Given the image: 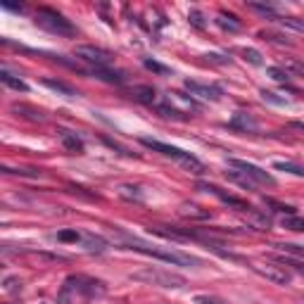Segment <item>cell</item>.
Returning a JSON list of instances; mask_svg holds the SVG:
<instances>
[{"instance_id": "obj_1", "label": "cell", "mask_w": 304, "mask_h": 304, "mask_svg": "<svg viewBox=\"0 0 304 304\" xmlns=\"http://www.w3.org/2000/svg\"><path fill=\"white\" fill-rule=\"evenodd\" d=\"M107 295V288H105L103 281L90 276H83V273H76L64 281L62 290L57 295V302L60 304H81V302H93V299H100Z\"/></svg>"}, {"instance_id": "obj_2", "label": "cell", "mask_w": 304, "mask_h": 304, "mask_svg": "<svg viewBox=\"0 0 304 304\" xmlns=\"http://www.w3.org/2000/svg\"><path fill=\"white\" fill-rule=\"evenodd\" d=\"M131 281H138V283L145 285H155V288H166V290H179L186 285V278L173 273V271H164L157 269V266H145L140 271H133Z\"/></svg>"}, {"instance_id": "obj_3", "label": "cell", "mask_w": 304, "mask_h": 304, "mask_svg": "<svg viewBox=\"0 0 304 304\" xmlns=\"http://www.w3.org/2000/svg\"><path fill=\"white\" fill-rule=\"evenodd\" d=\"M126 249H136L140 255H147V257H152V259H159V262L173 264V266H193V269H200L202 264H205L200 257L186 255V252H179V249H155V247H147V245H140V242H131Z\"/></svg>"}, {"instance_id": "obj_4", "label": "cell", "mask_w": 304, "mask_h": 304, "mask_svg": "<svg viewBox=\"0 0 304 304\" xmlns=\"http://www.w3.org/2000/svg\"><path fill=\"white\" fill-rule=\"evenodd\" d=\"M140 143L152 152H159L164 157L179 162L181 166H186L190 173H205V164H202L197 157H193L190 152H183L181 147H173V145H166V143H159V140H152V138H140Z\"/></svg>"}, {"instance_id": "obj_5", "label": "cell", "mask_w": 304, "mask_h": 304, "mask_svg": "<svg viewBox=\"0 0 304 304\" xmlns=\"http://www.w3.org/2000/svg\"><path fill=\"white\" fill-rule=\"evenodd\" d=\"M36 24H38L41 29H45V31H50V34L67 36V38L76 36L74 24H71L64 14H60L57 10H53V7H38V10H36Z\"/></svg>"}, {"instance_id": "obj_6", "label": "cell", "mask_w": 304, "mask_h": 304, "mask_svg": "<svg viewBox=\"0 0 304 304\" xmlns=\"http://www.w3.org/2000/svg\"><path fill=\"white\" fill-rule=\"evenodd\" d=\"M74 55L79 60H83L86 64H90L93 69H107L112 64V55L107 50L97 48V45H76Z\"/></svg>"}, {"instance_id": "obj_7", "label": "cell", "mask_w": 304, "mask_h": 304, "mask_svg": "<svg viewBox=\"0 0 304 304\" xmlns=\"http://www.w3.org/2000/svg\"><path fill=\"white\" fill-rule=\"evenodd\" d=\"M228 166L242 171L249 181H255L257 186H276V179H273L269 171H264V169H259L257 164H252V162H245V159H228Z\"/></svg>"}, {"instance_id": "obj_8", "label": "cell", "mask_w": 304, "mask_h": 304, "mask_svg": "<svg viewBox=\"0 0 304 304\" xmlns=\"http://www.w3.org/2000/svg\"><path fill=\"white\" fill-rule=\"evenodd\" d=\"M252 271L259 273L262 278L271 281L276 285H288L292 281V273L285 269L283 264H273V262H266V264H252Z\"/></svg>"}, {"instance_id": "obj_9", "label": "cell", "mask_w": 304, "mask_h": 304, "mask_svg": "<svg viewBox=\"0 0 304 304\" xmlns=\"http://www.w3.org/2000/svg\"><path fill=\"white\" fill-rule=\"evenodd\" d=\"M183 86H186V90L193 97H200V100H207V103H219L223 97V90L219 88V86H214V83H202V81L188 79Z\"/></svg>"}, {"instance_id": "obj_10", "label": "cell", "mask_w": 304, "mask_h": 304, "mask_svg": "<svg viewBox=\"0 0 304 304\" xmlns=\"http://www.w3.org/2000/svg\"><path fill=\"white\" fill-rule=\"evenodd\" d=\"M200 190H205V193H212L214 197H219V200L223 202V205H231V207H235V209H240V212H252V207H249L245 200H240V197H235V195H231V193H223L219 186H214V183H200Z\"/></svg>"}, {"instance_id": "obj_11", "label": "cell", "mask_w": 304, "mask_h": 304, "mask_svg": "<svg viewBox=\"0 0 304 304\" xmlns=\"http://www.w3.org/2000/svg\"><path fill=\"white\" fill-rule=\"evenodd\" d=\"M228 126L231 129H238V131H242V133H255L259 126H257V121L249 114H245V112H238L231 121H228Z\"/></svg>"}, {"instance_id": "obj_12", "label": "cell", "mask_w": 304, "mask_h": 304, "mask_svg": "<svg viewBox=\"0 0 304 304\" xmlns=\"http://www.w3.org/2000/svg\"><path fill=\"white\" fill-rule=\"evenodd\" d=\"M60 140H62V145L67 147L69 152H74V155H81L83 152V140L76 136V133L71 131H60Z\"/></svg>"}, {"instance_id": "obj_13", "label": "cell", "mask_w": 304, "mask_h": 304, "mask_svg": "<svg viewBox=\"0 0 304 304\" xmlns=\"http://www.w3.org/2000/svg\"><path fill=\"white\" fill-rule=\"evenodd\" d=\"M216 24L223 29V31H231V34H235V31H240L242 29V24H240V19L235 17V14H226V12H219V17H216Z\"/></svg>"}, {"instance_id": "obj_14", "label": "cell", "mask_w": 304, "mask_h": 304, "mask_svg": "<svg viewBox=\"0 0 304 304\" xmlns=\"http://www.w3.org/2000/svg\"><path fill=\"white\" fill-rule=\"evenodd\" d=\"M226 179L231 181V183H238V186H242L245 190H255V188H257L255 181H249L247 176H245L242 171H238V169H228V171H226Z\"/></svg>"}, {"instance_id": "obj_15", "label": "cell", "mask_w": 304, "mask_h": 304, "mask_svg": "<svg viewBox=\"0 0 304 304\" xmlns=\"http://www.w3.org/2000/svg\"><path fill=\"white\" fill-rule=\"evenodd\" d=\"M90 74L95 76V79H100V81H107V83H124V74L121 71H112L110 67L107 69H90Z\"/></svg>"}, {"instance_id": "obj_16", "label": "cell", "mask_w": 304, "mask_h": 304, "mask_svg": "<svg viewBox=\"0 0 304 304\" xmlns=\"http://www.w3.org/2000/svg\"><path fill=\"white\" fill-rule=\"evenodd\" d=\"M0 81L5 83L7 88H12V90H21V93H27V90H29V86H27V83L21 81V79H17V76H14V74H10V71H7V69H3V71H0Z\"/></svg>"}, {"instance_id": "obj_17", "label": "cell", "mask_w": 304, "mask_h": 304, "mask_svg": "<svg viewBox=\"0 0 304 304\" xmlns=\"http://www.w3.org/2000/svg\"><path fill=\"white\" fill-rule=\"evenodd\" d=\"M131 95L145 105L155 103V88H150V86H136V88H131Z\"/></svg>"}, {"instance_id": "obj_18", "label": "cell", "mask_w": 304, "mask_h": 304, "mask_svg": "<svg viewBox=\"0 0 304 304\" xmlns=\"http://www.w3.org/2000/svg\"><path fill=\"white\" fill-rule=\"evenodd\" d=\"M43 83H45L48 88L57 90V93H62V95H67V97H74V95H76V90L71 88V86H67L64 81H55V79H43Z\"/></svg>"}, {"instance_id": "obj_19", "label": "cell", "mask_w": 304, "mask_h": 304, "mask_svg": "<svg viewBox=\"0 0 304 304\" xmlns=\"http://www.w3.org/2000/svg\"><path fill=\"white\" fill-rule=\"evenodd\" d=\"M119 195L124 200H131V202H143V193H140L138 186H119Z\"/></svg>"}, {"instance_id": "obj_20", "label": "cell", "mask_w": 304, "mask_h": 304, "mask_svg": "<svg viewBox=\"0 0 304 304\" xmlns=\"http://www.w3.org/2000/svg\"><path fill=\"white\" fill-rule=\"evenodd\" d=\"M273 169H276V171H285V173H292V176H299V179H304V166L292 164V162H276V164H273Z\"/></svg>"}, {"instance_id": "obj_21", "label": "cell", "mask_w": 304, "mask_h": 304, "mask_svg": "<svg viewBox=\"0 0 304 304\" xmlns=\"http://www.w3.org/2000/svg\"><path fill=\"white\" fill-rule=\"evenodd\" d=\"M273 21L292 29V31H297V34H304V19H299V17H276Z\"/></svg>"}, {"instance_id": "obj_22", "label": "cell", "mask_w": 304, "mask_h": 304, "mask_svg": "<svg viewBox=\"0 0 304 304\" xmlns=\"http://www.w3.org/2000/svg\"><path fill=\"white\" fill-rule=\"evenodd\" d=\"M12 112H17V114H21V117L31 119V121H43V114L38 110H31V107H27V105H12Z\"/></svg>"}, {"instance_id": "obj_23", "label": "cell", "mask_w": 304, "mask_h": 304, "mask_svg": "<svg viewBox=\"0 0 304 304\" xmlns=\"http://www.w3.org/2000/svg\"><path fill=\"white\" fill-rule=\"evenodd\" d=\"M240 55L245 57V62L255 64V67H262V64H264L262 53H259V50H255V48H242V50H240Z\"/></svg>"}, {"instance_id": "obj_24", "label": "cell", "mask_w": 304, "mask_h": 304, "mask_svg": "<svg viewBox=\"0 0 304 304\" xmlns=\"http://www.w3.org/2000/svg\"><path fill=\"white\" fill-rule=\"evenodd\" d=\"M105 247H107V242H105L103 238L86 235V249H90V252H105Z\"/></svg>"}, {"instance_id": "obj_25", "label": "cell", "mask_w": 304, "mask_h": 304, "mask_svg": "<svg viewBox=\"0 0 304 304\" xmlns=\"http://www.w3.org/2000/svg\"><path fill=\"white\" fill-rule=\"evenodd\" d=\"M262 97H264V103L281 105V107H285V105H290V100H288V97H281L278 93H273V90H262Z\"/></svg>"}, {"instance_id": "obj_26", "label": "cell", "mask_w": 304, "mask_h": 304, "mask_svg": "<svg viewBox=\"0 0 304 304\" xmlns=\"http://www.w3.org/2000/svg\"><path fill=\"white\" fill-rule=\"evenodd\" d=\"M283 228H288V231H297V233H304V219H297V216H285V219H283Z\"/></svg>"}, {"instance_id": "obj_27", "label": "cell", "mask_w": 304, "mask_h": 304, "mask_svg": "<svg viewBox=\"0 0 304 304\" xmlns=\"http://www.w3.org/2000/svg\"><path fill=\"white\" fill-rule=\"evenodd\" d=\"M273 247L283 249V252H290V255H297V257H304V245H292V242H278Z\"/></svg>"}, {"instance_id": "obj_28", "label": "cell", "mask_w": 304, "mask_h": 304, "mask_svg": "<svg viewBox=\"0 0 304 304\" xmlns=\"http://www.w3.org/2000/svg\"><path fill=\"white\" fill-rule=\"evenodd\" d=\"M145 69H150V71H155V74H171V69H169V67H164V64L162 62H157V60H145Z\"/></svg>"}, {"instance_id": "obj_29", "label": "cell", "mask_w": 304, "mask_h": 304, "mask_svg": "<svg viewBox=\"0 0 304 304\" xmlns=\"http://www.w3.org/2000/svg\"><path fill=\"white\" fill-rule=\"evenodd\" d=\"M266 205L269 207H276V212H281V214H288V216H295V207H290V205H281V202H276V200H271V197H266Z\"/></svg>"}, {"instance_id": "obj_30", "label": "cell", "mask_w": 304, "mask_h": 304, "mask_svg": "<svg viewBox=\"0 0 304 304\" xmlns=\"http://www.w3.org/2000/svg\"><path fill=\"white\" fill-rule=\"evenodd\" d=\"M57 240H60V242H79V240H81V233L67 228V231H60V233H57Z\"/></svg>"}, {"instance_id": "obj_31", "label": "cell", "mask_w": 304, "mask_h": 304, "mask_svg": "<svg viewBox=\"0 0 304 304\" xmlns=\"http://www.w3.org/2000/svg\"><path fill=\"white\" fill-rule=\"evenodd\" d=\"M200 207H195V205H186V207L181 209V214L183 216H195V219H207L209 212H197Z\"/></svg>"}, {"instance_id": "obj_32", "label": "cell", "mask_w": 304, "mask_h": 304, "mask_svg": "<svg viewBox=\"0 0 304 304\" xmlns=\"http://www.w3.org/2000/svg\"><path fill=\"white\" fill-rule=\"evenodd\" d=\"M266 74H269L273 81H281V83H285L288 79H290V76H288V71L281 69V67H269V69H266Z\"/></svg>"}, {"instance_id": "obj_33", "label": "cell", "mask_w": 304, "mask_h": 304, "mask_svg": "<svg viewBox=\"0 0 304 304\" xmlns=\"http://www.w3.org/2000/svg\"><path fill=\"white\" fill-rule=\"evenodd\" d=\"M262 38L264 41H271V43H278V45H290V41H285L283 36L271 34V31H262Z\"/></svg>"}, {"instance_id": "obj_34", "label": "cell", "mask_w": 304, "mask_h": 304, "mask_svg": "<svg viewBox=\"0 0 304 304\" xmlns=\"http://www.w3.org/2000/svg\"><path fill=\"white\" fill-rule=\"evenodd\" d=\"M188 19H190V24H195L197 29H205V17H202L197 10H190V12H188Z\"/></svg>"}, {"instance_id": "obj_35", "label": "cell", "mask_w": 304, "mask_h": 304, "mask_svg": "<svg viewBox=\"0 0 304 304\" xmlns=\"http://www.w3.org/2000/svg\"><path fill=\"white\" fill-rule=\"evenodd\" d=\"M5 290L7 292H19L21 290V283H19V278H5Z\"/></svg>"}, {"instance_id": "obj_36", "label": "cell", "mask_w": 304, "mask_h": 304, "mask_svg": "<svg viewBox=\"0 0 304 304\" xmlns=\"http://www.w3.org/2000/svg\"><path fill=\"white\" fill-rule=\"evenodd\" d=\"M5 173H19V176H29V179H36L38 171H29V169H10V166H3Z\"/></svg>"}, {"instance_id": "obj_37", "label": "cell", "mask_w": 304, "mask_h": 304, "mask_svg": "<svg viewBox=\"0 0 304 304\" xmlns=\"http://www.w3.org/2000/svg\"><path fill=\"white\" fill-rule=\"evenodd\" d=\"M205 57H207V62H214V64H231V57H226V55L209 53V55H205Z\"/></svg>"}, {"instance_id": "obj_38", "label": "cell", "mask_w": 304, "mask_h": 304, "mask_svg": "<svg viewBox=\"0 0 304 304\" xmlns=\"http://www.w3.org/2000/svg\"><path fill=\"white\" fill-rule=\"evenodd\" d=\"M281 264H283V266H292L297 273H302L304 276V264L302 262H295V259H281Z\"/></svg>"}, {"instance_id": "obj_39", "label": "cell", "mask_w": 304, "mask_h": 304, "mask_svg": "<svg viewBox=\"0 0 304 304\" xmlns=\"http://www.w3.org/2000/svg\"><path fill=\"white\" fill-rule=\"evenodd\" d=\"M195 302H197V304H221V302H216L214 297H205V295H200V297H195Z\"/></svg>"}, {"instance_id": "obj_40", "label": "cell", "mask_w": 304, "mask_h": 304, "mask_svg": "<svg viewBox=\"0 0 304 304\" xmlns=\"http://www.w3.org/2000/svg\"><path fill=\"white\" fill-rule=\"evenodd\" d=\"M290 129H295V131H304V121H292Z\"/></svg>"}]
</instances>
